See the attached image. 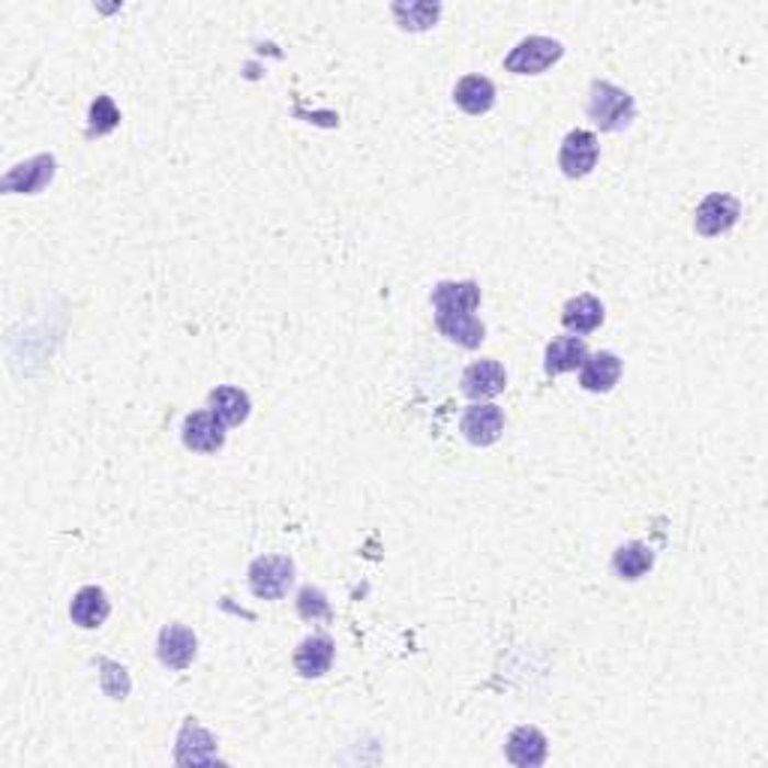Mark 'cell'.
Returning a JSON list of instances; mask_svg holds the SVG:
<instances>
[{"mask_svg":"<svg viewBox=\"0 0 768 768\" xmlns=\"http://www.w3.org/2000/svg\"><path fill=\"white\" fill-rule=\"evenodd\" d=\"M586 112L600 133H622L636 117V102L624 88H615L612 81L598 79L591 81Z\"/></svg>","mask_w":768,"mask_h":768,"instance_id":"cell-1","label":"cell"},{"mask_svg":"<svg viewBox=\"0 0 768 768\" xmlns=\"http://www.w3.org/2000/svg\"><path fill=\"white\" fill-rule=\"evenodd\" d=\"M565 57V46L553 36H526L510 48L505 69L513 76H541Z\"/></svg>","mask_w":768,"mask_h":768,"instance_id":"cell-2","label":"cell"},{"mask_svg":"<svg viewBox=\"0 0 768 768\" xmlns=\"http://www.w3.org/2000/svg\"><path fill=\"white\" fill-rule=\"evenodd\" d=\"M249 588L259 600H280L294 583V562L289 555H259L247 571Z\"/></svg>","mask_w":768,"mask_h":768,"instance_id":"cell-3","label":"cell"},{"mask_svg":"<svg viewBox=\"0 0 768 768\" xmlns=\"http://www.w3.org/2000/svg\"><path fill=\"white\" fill-rule=\"evenodd\" d=\"M600 157V145L595 133L588 129H571L562 142V150H558V169L565 171V178L571 181H579L595 171Z\"/></svg>","mask_w":768,"mask_h":768,"instance_id":"cell-4","label":"cell"},{"mask_svg":"<svg viewBox=\"0 0 768 768\" xmlns=\"http://www.w3.org/2000/svg\"><path fill=\"white\" fill-rule=\"evenodd\" d=\"M738 216H742V202L738 199L726 195V192H712L697 207L693 228L700 231L702 238H718V235H726L738 223Z\"/></svg>","mask_w":768,"mask_h":768,"instance_id":"cell-5","label":"cell"},{"mask_svg":"<svg viewBox=\"0 0 768 768\" xmlns=\"http://www.w3.org/2000/svg\"><path fill=\"white\" fill-rule=\"evenodd\" d=\"M55 169H57V162L52 154L31 157L27 162H19V166H12V169L3 174L0 190L10 192V195L12 192H19V195H36V192H43L48 183H52Z\"/></svg>","mask_w":768,"mask_h":768,"instance_id":"cell-6","label":"cell"},{"mask_svg":"<svg viewBox=\"0 0 768 768\" xmlns=\"http://www.w3.org/2000/svg\"><path fill=\"white\" fill-rule=\"evenodd\" d=\"M181 439L187 451L195 453H219L226 444V423L216 418L214 411H192L183 418Z\"/></svg>","mask_w":768,"mask_h":768,"instance_id":"cell-7","label":"cell"},{"mask_svg":"<svg viewBox=\"0 0 768 768\" xmlns=\"http://www.w3.org/2000/svg\"><path fill=\"white\" fill-rule=\"evenodd\" d=\"M157 655L159 664L174 669V673L190 667L192 660H195V655H199V640H195L192 628H187V624H166V628L159 631Z\"/></svg>","mask_w":768,"mask_h":768,"instance_id":"cell-8","label":"cell"},{"mask_svg":"<svg viewBox=\"0 0 768 768\" xmlns=\"http://www.w3.org/2000/svg\"><path fill=\"white\" fill-rule=\"evenodd\" d=\"M460 430L472 444L477 448H489L501 439L505 432V411L493 403H475L463 411V420H460Z\"/></svg>","mask_w":768,"mask_h":768,"instance_id":"cell-9","label":"cell"},{"mask_svg":"<svg viewBox=\"0 0 768 768\" xmlns=\"http://www.w3.org/2000/svg\"><path fill=\"white\" fill-rule=\"evenodd\" d=\"M432 316H460V313H475L481 306V285L475 280L453 283L444 280L432 289Z\"/></svg>","mask_w":768,"mask_h":768,"instance_id":"cell-10","label":"cell"},{"mask_svg":"<svg viewBox=\"0 0 768 768\" xmlns=\"http://www.w3.org/2000/svg\"><path fill=\"white\" fill-rule=\"evenodd\" d=\"M334 655H337V645L328 633H313L294 648V673L301 678H321L334 667Z\"/></svg>","mask_w":768,"mask_h":768,"instance_id":"cell-11","label":"cell"},{"mask_svg":"<svg viewBox=\"0 0 768 768\" xmlns=\"http://www.w3.org/2000/svg\"><path fill=\"white\" fill-rule=\"evenodd\" d=\"M546 754H550V742L538 726H517L508 735L505 757L517 768H541L546 763Z\"/></svg>","mask_w":768,"mask_h":768,"instance_id":"cell-12","label":"cell"},{"mask_svg":"<svg viewBox=\"0 0 768 768\" xmlns=\"http://www.w3.org/2000/svg\"><path fill=\"white\" fill-rule=\"evenodd\" d=\"M174 759L181 766H207V763H216V738L195 718H187V723L181 726V735H178Z\"/></svg>","mask_w":768,"mask_h":768,"instance_id":"cell-13","label":"cell"},{"mask_svg":"<svg viewBox=\"0 0 768 768\" xmlns=\"http://www.w3.org/2000/svg\"><path fill=\"white\" fill-rule=\"evenodd\" d=\"M508 387V373L498 361H475L463 373V394L475 403L496 399Z\"/></svg>","mask_w":768,"mask_h":768,"instance_id":"cell-14","label":"cell"},{"mask_svg":"<svg viewBox=\"0 0 768 768\" xmlns=\"http://www.w3.org/2000/svg\"><path fill=\"white\" fill-rule=\"evenodd\" d=\"M619 379H622V361L612 351L588 354L579 366V387L588 394H610Z\"/></svg>","mask_w":768,"mask_h":768,"instance_id":"cell-15","label":"cell"},{"mask_svg":"<svg viewBox=\"0 0 768 768\" xmlns=\"http://www.w3.org/2000/svg\"><path fill=\"white\" fill-rule=\"evenodd\" d=\"M109 612H112V600H109V595L100 586L79 588L72 595V600H69V619H72V624L84 628V631L102 628V622L109 619Z\"/></svg>","mask_w":768,"mask_h":768,"instance_id":"cell-16","label":"cell"},{"mask_svg":"<svg viewBox=\"0 0 768 768\" xmlns=\"http://www.w3.org/2000/svg\"><path fill=\"white\" fill-rule=\"evenodd\" d=\"M588 358V346L583 337H555L550 346H546V354H543V373L546 375H565L574 373L583 366V361Z\"/></svg>","mask_w":768,"mask_h":768,"instance_id":"cell-17","label":"cell"},{"mask_svg":"<svg viewBox=\"0 0 768 768\" xmlns=\"http://www.w3.org/2000/svg\"><path fill=\"white\" fill-rule=\"evenodd\" d=\"M603 304L595 294H576L562 309V325H565L574 337H586L591 330H598L603 325Z\"/></svg>","mask_w":768,"mask_h":768,"instance_id":"cell-18","label":"cell"},{"mask_svg":"<svg viewBox=\"0 0 768 768\" xmlns=\"http://www.w3.org/2000/svg\"><path fill=\"white\" fill-rule=\"evenodd\" d=\"M207 408H211L226 427H240V423L249 418L252 403H249L247 391L231 387V384H223V387H216V391L207 394Z\"/></svg>","mask_w":768,"mask_h":768,"instance_id":"cell-19","label":"cell"},{"mask_svg":"<svg viewBox=\"0 0 768 768\" xmlns=\"http://www.w3.org/2000/svg\"><path fill=\"white\" fill-rule=\"evenodd\" d=\"M436 328L441 330V337L456 342L460 349H481L486 339V328L475 313H460V316H436Z\"/></svg>","mask_w":768,"mask_h":768,"instance_id":"cell-20","label":"cell"},{"mask_svg":"<svg viewBox=\"0 0 768 768\" xmlns=\"http://www.w3.org/2000/svg\"><path fill=\"white\" fill-rule=\"evenodd\" d=\"M652 567H655V553H652V546H645V543L640 541L622 543V546L612 553V574L619 576V579H624V583L643 579Z\"/></svg>","mask_w":768,"mask_h":768,"instance_id":"cell-21","label":"cell"},{"mask_svg":"<svg viewBox=\"0 0 768 768\" xmlns=\"http://www.w3.org/2000/svg\"><path fill=\"white\" fill-rule=\"evenodd\" d=\"M453 102L465 114H486L496 105V84L486 76H465L453 88Z\"/></svg>","mask_w":768,"mask_h":768,"instance_id":"cell-22","label":"cell"},{"mask_svg":"<svg viewBox=\"0 0 768 768\" xmlns=\"http://www.w3.org/2000/svg\"><path fill=\"white\" fill-rule=\"evenodd\" d=\"M396 24L403 31H411V34H420V31H430L436 27L441 15V3H430V0H403V3H394L391 7Z\"/></svg>","mask_w":768,"mask_h":768,"instance_id":"cell-23","label":"cell"},{"mask_svg":"<svg viewBox=\"0 0 768 768\" xmlns=\"http://www.w3.org/2000/svg\"><path fill=\"white\" fill-rule=\"evenodd\" d=\"M121 124V112L114 105L112 97L100 93L97 100L91 102V112H88V138H102L114 133Z\"/></svg>","mask_w":768,"mask_h":768,"instance_id":"cell-24","label":"cell"},{"mask_svg":"<svg viewBox=\"0 0 768 768\" xmlns=\"http://www.w3.org/2000/svg\"><path fill=\"white\" fill-rule=\"evenodd\" d=\"M297 615L304 622H330L334 612H330L328 595L316 586H304L297 591Z\"/></svg>","mask_w":768,"mask_h":768,"instance_id":"cell-25","label":"cell"},{"mask_svg":"<svg viewBox=\"0 0 768 768\" xmlns=\"http://www.w3.org/2000/svg\"><path fill=\"white\" fill-rule=\"evenodd\" d=\"M97 667L102 669L100 673V685L102 690L112 697V700H126V693H129V676H126V669L121 667V664H114V660H109V657H100L97 660Z\"/></svg>","mask_w":768,"mask_h":768,"instance_id":"cell-26","label":"cell"}]
</instances>
